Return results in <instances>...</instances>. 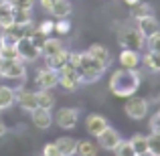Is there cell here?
<instances>
[{"label":"cell","instance_id":"obj_1","mask_svg":"<svg viewBox=\"0 0 160 156\" xmlns=\"http://www.w3.org/2000/svg\"><path fill=\"white\" fill-rule=\"evenodd\" d=\"M140 81H142V77L136 69H126V67H122V69H118V71L112 73L109 91H112L113 95H118V98H130V95H134L138 91Z\"/></svg>","mask_w":160,"mask_h":156},{"label":"cell","instance_id":"obj_2","mask_svg":"<svg viewBox=\"0 0 160 156\" xmlns=\"http://www.w3.org/2000/svg\"><path fill=\"white\" fill-rule=\"evenodd\" d=\"M77 69H79V73H81V83H93V81H98V79L106 73V67H103L98 59L91 57L87 51L81 53Z\"/></svg>","mask_w":160,"mask_h":156},{"label":"cell","instance_id":"obj_3","mask_svg":"<svg viewBox=\"0 0 160 156\" xmlns=\"http://www.w3.org/2000/svg\"><path fill=\"white\" fill-rule=\"evenodd\" d=\"M118 43H120L122 49H130V51H142L146 39L142 37V33L138 31V27L126 24V27H122L120 33H118Z\"/></svg>","mask_w":160,"mask_h":156},{"label":"cell","instance_id":"obj_4","mask_svg":"<svg viewBox=\"0 0 160 156\" xmlns=\"http://www.w3.org/2000/svg\"><path fill=\"white\" fill-rule=\"evenodd\" d=\"M57 73H59V85H61L63 89L73 91L81 85V73H79V69L73 67L71 63H65L63 67H59Z\"/></svg>","mask_w":160,"mask_h":156},{"label":"cell","instance_id":"obj_5","mask_svg":"<svg viewBox=\"0 0 160 156\" xmlns=\"http://www.w3.org/2000/svg\"><path fill=\"white\" fill-rule=\"evenodd\" d=\"M124 112H126V116L132 118V120H142V118L148 116V102H146L144 98H134V95H130L126 105H124Z\"/></svg>","mask_w":160,"mask_h":156},{"label":"cell","instance_id":"obj_6","mask_svg":"<svg viewBox=\"0 0 160 156\" xmlns=\"http://www.w3.org/2000/svg\"><path fill=\"white\" fill-rule=\"evenodd\" d=\"M0 77L4 79H24L27 77V67L20 59H12V61H2L0 65Z\"/></svg>","mask_w":160,"mask_h":156},{"label":"cell","instance_id":"obj_7","mask_svg":"<svg viewBox=\"0 0 160 156\" xmlns=\"http://www.w3.org/2000/svg\"><path fill=\"white\" fill-rule=\"evenodd\" d=\"M53 120L57 122L59 128L63 130H73L77 126V120H79V112L75 108H61L57 113L53 116Z\"/></svg>","mask_w":160,"mask_h":156},{"label":"cell","instance_id":"obj_8","mask_svg":"<svg viewBox=\"0 0 160 156\" xmlns=\"http://www.w3.org/2000/svg\"><path fill=\"white\" fill-rule=\"evenodd\" d=\"M16 49H18V57L20 61H37V59L41 57V49L35 47V43H32L28 37H22V39L16 41Z\"/></svg>","mask_w":160,"mask_h":156},{"label":"cell","instance_id":"obj_9","mask_svg":"<svg viewBox=\"0 0 160 156\" xmlns=\"http://www.w3.org/2000/svg\"><path fill=\"white\" fill-rule=\"evenodd\" d=\"M37 85L43 87V89H53V87L59 85V73L57 69H51V67H43V69L37 71V77H35Z\"/></svg>","mask_w":160,"mask_h":156},{"label":"cell","instance_id":"obj_10","mask_svg":"<svg viewBox=\"0 0 160 156\" xmlns=\"http://www.w3.org/2000/svg\"><path fill=\"white\" fill-rule=\"evenodd\" d=\"M98 138V144H99V148H103V150H113L118 144H120V140H122V136H120V132L118 130H113V128H108L103 130L99 136H95Z\"/></svg>","mask_w":160,"mask_h":156},{"label":"cell","instance_id":"obj_11","mask_svg":"<svg viewBox=\"0 0 160 156\" xmlns=\"http://www.w3.org/2000/svg\"><path fill=\"white\" fill-rule=\"evenodd\" d=\"M108 126H109L108 120L102 116V113H89V116L85 118V130H87V134H91V136H99Z\"/></svg>","mask_w":160,"mask_h":156},{"label":"cell","instance_id":"obj_12","mask_svg":"<svg viewBox=\"0 0 160 156\" xmlns=\"http://www.w3.org/2000/svg\"><path fill=\"white\" fill-rule=\"evenodd\" d=\"M31 116H32V124H35L39 130L51 128V124H53V113H51V109L35 108V109L31 112Z\"/></svg>","mask_w":160,"mask_h":156},{"label":"cell","instance_id":"obj_13","mask_svg":"<svg viewBox=\"0 0 160 156\" xmlns=\"http://www.w3.org/2000/svg\"><path fill=\"white\" fill-rule=\"evenodd\" d=\"M138 31L142 33V37L144 39H148V37H152L154 33H158L160 31V24H158V20H156V16L154 14H150V16H144V18H138Z\"/></svg>","mask_w":160,"mask_h":156},{"label":"cell","instance_id":"obj_14","mask_svg":"<svg viewBox=\"0 0 160 156\" xmlns=\"http://www.w3.org/2000/svg\"><path fill=\"white\" fill-rule=\"evenodd\" d=\"M87 53H89L93 59H98V61L102 63V65L106 67V69H108L109 65H112V55H109V51H108L106 47H103V45H99V43L91 45V47L87 49Z\"/></svg>","mask_w":160,"mask_h":156},{"label":"cell","instance_id":"obj_15","mask_svg":"<svg viewBox=\"0 0 160 156\" xmlns=\"http://www.w3.org/2000/svg\"><path fill=\"white\" fill-rule=\"evenodd\" d=\"M71 12H73V6L69 0H55L49 14H53L55 18H69Z\"/></svg>","mask_w":160,"mask_h":156},{"label":"cell","instance_id":"obj_16","mask_svg":"<svg viewBox=\"0 0 160 156\" xmlns=\"http://www.w3.org/2000/svg\"><path fill=\"white\" fill-rule=\"evenodd\" d=\"M16 103L20 105V108L24 109V112H32V109L37 108V98H35V91H18L16 93Z\"/></svg>","mask_w":160,"mask_h":156},{"label":"cell","instance_id":"obj_17","mask_svg":"<svg viewBox=\"0 0 160 156\" xmlns=\"http://www.w3.org/2000/svg\"><path fill=\"white\" fill-rule=\"evenodd\" d=\"M55 146H57V150H59V156H75V146H77V142L69 136H63V138H59V140H55Z\"/></svg>","mask_w":160,"mask_h":156},{"label":"cell","instance_id":"obj_18","mask_svg":"<svg viewBox=\"0 0 160 156\" xmlns=\"http://www.w3.org/2000/svg\"><path fill=\"white\" fill-rule=\"evenodd\" d=\"M120 63H122V67H126V69H136V67L140 65V55H138V51L122 49V53H120Z\"/></svg>","mask_w":160,"mask_h":156},{"label":"cell","instance_id":"obj_19","mask_svg":"<svg viewBox=\"0 0 160 156\" xmlns=\"http://www.w3.org/2000/svg\"><path fill=\"white\" fill-rule=\"evenodd\" d=\"M35 98H37V108L53 109V105H55V95H53L51 89H43V87H41L39 91H35Z\"/></svg>","mask_w":160,"mask_h":156},{"label":"cell","instance_id":"obj_20","mask_svg":"<svg viewBox=\"0 0 160 156\" xmlns=\"http://www.w3.org/2000/svg\"><path fill=\"white\" fill-rule=\"evenodd\" d=\"M16 103V91L12 87L0 85V109H8Z\"/></svg>","mask_w":160,"mask_h":156},{"label":"cell","instance_id":"obj_21","mask_svg":"<svg viewBox=\"0 0 160 156\" xmlns=\"http://www.w3.org/2000/svg\"><path fill=\"white\" fill-rule=\"evenodd\" d=\"M12 12H14L12 4L8 0H2L0 2V28H6L12 24Z\"/></svg>","mask_w":160,"mask_h":156},{"label":"cell","instance_id":"obj_22","mask_svg":"<svg viewBox=\"0 0 160 156\" xmlns=\"http://www.w3.org/2000/svg\"><path fill=\"white\" fill-rule=\"evenodd\" d=\"M150 14H154V8L150 6V4H144L142 0L136 2V4H132V8H130V16H132L134 20L144 18V16H150Z\"/></svg>","mask_w":160,"mask_h":156},{"label":"cell","instance_id":"obj_23","mask_svg":"<svg viewBox=\"0 0 160 156\" xmlns=\"http://www.w3.org/2000/svg\"><path fill=\"white\" fill-rule=\"evenodd\" d=\"M75 154L77 156H98V146L91 140H79L75 146Z\"/></svg>","mask_w":160,"mask_h":156},{"label":"cell","instance_id":"obj_24","mask_svg":"<svg viewBox=\"0 0 160 156\" xmlns=\"http://www.w3.org/2000/svg\"><path fill=\"white\" fill-rule=\"evenodd\" d=\"M61 49H63L61 41L55 39V37H51V39H45L43 47H41V55H43V57L47 59V57H51V55H55L57 51H61Z\"/></svg>","mask_w":160,"mask_h":156},{"label":"cell","instance_id":"obj_25","mask_svg":"<svg viewBox=\"0 0 160 156\" xmlns=\"http://www.w3.org/2000/svg\"><path fill=\"white\" fill-rule=\"evenodd\" d=\"M130 144H132V148L136 150L138 156H144L148 154V140H146V136H142V134H134L132 138H130Z\"/></svg>","mask_w":160,"mask_h":156},{"label":"cell","instance_id":"obj_26","mask_svg":"<svg viewBox=\"0 0 160 156\" xmlns=\"http://www.w3.org/2000/svg\"><path fill=\"white\" fill-rule=\"evenodd\" d=\"M140 61L144 63L150 71H156V73H160V51H148L144 57L140 59Z\"/></svg>","mask_w":160,"mask_h":156},{"label":"cell","instance_id":"obj_27","mask_svg":"<svg viewBox=\"0 0 160 156\" xmlns=\"http://www.w3.org/2000/svg\"><path fill=\"white\" fill-rule=\"evenodd\" d=\"M67 59H69V51L61 49V51H57L55 55H51V57H47V67H51V69H59V67H63L67 63Z\"/></svg>","mask_w":160,"mask_h":156},{"label":"cell","instance_id":"obj_28","mask_svg":"<svg viewBox=\"0 0 160 156\" xmlns=\"http://www.w3.org/2000/svg\"><path fill=\"white\" fill-rule=\"evenodd\" d=\"M0 59H2V61L20 59L18 57V49H16V43H12V41H4V47L0 49Z\"/></svg>","mask_w":160,"mask_h":156},{"label":"cell","instance_id":"obj_29","mask_svg":"<svg viewBox=\"0 0 160 156\" xmlns=\"http://www.w3.org/2000/svg\"><path fill=\"white\" fill-rule=\"evenodd\" d=\"M12 23H16V24H31L32 23L31 10H27V8H14V12H12Z\"/></svg>","mask_w":160,"mask_h":156},{"label":"cell","instance_id":"obj_30","mask_svg":"<svg viewBox=\"0 0 160 156\" xmlns=\"http://www.w3.org/2000/svg\"><path fill=\"white\" fill-rule=\"evenodd\" d=\"M112 152L116 154V156H138L136 150L132 148V144H130L128 140H120V144H118Z\"/></svg>","mask_w":160,"mask_h":156},{"label":"cell","instance_id":"obj_31","mask_svg":"<svg viewBox=\"0 0 160 156\" xmlns=\"http://www.w3.org/2000/svg\"><path fill=\"white\" fill-rule=\"evenodd\" d=\"M146 140H148V154H156L160 156V134H150V136H146Z\"/></svg>","mask_w":160,"mask_h":156},{"label":"cell","instance_id":"obj_32","mask_svg":"<svg viewBox=\"0 0 160 156\" xmlns=\"http://www.w3.org/2000/svg\"><path fill=\"white\" fill-rule=\"evenodd\" d=\"M53 31L59 35H67L71 31V23L67 18H57V23H53Z\"/></svg>","mask_w":160,"mask_h":156},{"label":"cell","instance_id":"obj_33","mask_svg":"<svg viewBox=\"0 0 160 156\" xmlns=\"http://www.w3.org/2000/svg\"><path fill=\"white\" fill-rule=\"evenodd\" d=\"M144 45L148 47V51H160V31L154 33L152 37H148Z\"/></svg>","mask_w":160,"mask_h":156},{"label":"cell","instance_id":"obj_34","mask_svg":"<svg viewBox=\"0 0 160 156\" xmlns=\"http://www.w3.org/2000/svg\"><path fill=\"white\" fill-rule=\"evenodd\" d=\"M45 39H47V35H45V33H41L39 28H35V31H32V35H31V41L32 43H35V47H43V43H45Z\"/></svg>","mask_w":160,"mask_h":156},{"label":"cell","instance_id":"obj_35","mask_svg":"<svg viewBox=\"0 0 160 156\" xmlns=\"http://www.w3.org/2000/svg\"><path fill=\"white\" fill-rule=\"evenodd\" d=\"M8 2L12 4V8H27V10H31L35 0H8Z\"/></svg>","mask_w":160,"mask_h":156},{"label":"cell","instance_id":"obj_36","mask_svg":"<svg viewBox=\"0 0 160 156\" xmlns=\"http://www.w3.org/2000/svg\"><path fill=\"white\" fill-rule=\"evenodd\" d=\"M150 130H152L154 134H160V112H156L150 118Z\"/></svg>","mask_w":160,"mask_h":156},{"label":"cell","instance_id":"obj_37","mask_svg":"<svg viewBox=\"0 0 160 156\" xmlns=\"http://www.w3.org/2000/svg\"><path fill=\"white\" fill-rule=\"evenodd\" d=\"M41 154H45V156H59V150H57V146H55V142L45 144V148H43V152H41Z\"/></svg>","mask_w":160,"mask_h":156},{"label":"cell","instance_id":"obj_38","mask_svg":"<svg viewBox=\"0 0 160 156\" xmlns=\"http://www.w3.org/2000/svg\"><path fill=\"white\" fill-rule=\"evenodd\" d=\"M37 28H39L41 33H45V35L49 37V35L53 33V20H43V23H41V24H39Z\"/></svg>","mask_w":160,"mask_h":156},{"label":"cell","instance_id":"obj_39","mask_svg":"<svg viewBox=\"0 0 160 156\" xmlns=\"http://www.w3.org/2000/svg\"><path fill=\"white\" fill-rule=\"evenodd\" d=\"M41 8H43L45 12H51V6H53V0H39Z\"/></svg>","mask_w":160,"mask_h":156},{"label":"cell","instance_id":"obj_40","mask_svg":"<svg viewBox=\"0 0 160 156\" xmlns=\"http://www.w3.org/2000/svg\"><path fill=\"white\" fill-rule=\"evenodd\" d=\"M4 134H8V126H6V124H4V122H2V120H0V138H2V136H4Z\"/></svg>","mask_w":160,"mask_h":156},{"label":"cell","instance_id":"obj_41","mask_svg":"<svg viewBox=\"0 0 160 156\" xmlns=\"http://www.w3.org/2000/svg\"><path fill=\"white\" fill-rule=\"evenodd\" d=\"M126 4H130V6H132V4H136V2H140V0H124Z\"/></svg>","mask_w":160,"mask_h":156},{"label":"cell","instance_id":"obj_42","mask_svg":"<svg viewBox=\"0 0 160 156\" xmlns=\"http://www.w3.org/2000/svg\"><path fill=\"white\" fill-rule=\"evenodd\" d=\"M2 47H4V37L0 35V49H2Z\"/></svg>","mask_w":160,"mask_h":156},{"label":"cell","instance_id":"obj_43","mask_svg":"<svg viewBox=\"0 0 160 156\" xmlns=\"http://www.w3.org/2000/svg\"><path fill=\"white\" fill-rule=\"evenodd\" d=\"M148 156H156V154H148Z\"/></svg>","mask_w":160,"mask_h":156},{"label":"cell","instance_id":"obj_44","mask_svg":"<svg viewBox=\"0 0 160 156\" xmlns=\"http://www.w3.org/2000/svg\"><path fill=\"white\" fill-rule=\"evenodd\" d=\"M0 65H2V59H0Z\"/></svg>","mask_w":160,"mask_h":156},{"label":"cell","instance_id":"obj_45","mask_svg":"<svg viewBox=\"0 0 160 156\" xmlns=\"http://www.w3.org/2000/svg\"><path fill=\"white\" fill-rule=\"evenodd\" d=\"M41 156H45V154H41Z\"/></svg>","mask_w":160,"mask_h":156},{"label":"cell","instance_id":"obj_46","mask_svg":"<svg viewBox=\"0 0 160 156\" xmlns=\"http://www.w3.org/2000/svg\"><path fill=\"white\" fill-rule=\"evenodd\" d=\"M0 112H2V109H0Z\"/></svg>","mask_w":160,"mask_h":156},{"label":"cell","instance_id":"obj_47","mask_svg":"<svg viewBox=\"0 0 160 156\" xmlns=\"http://www.w3.org/2000/svg\"><path fill=\"white\" fill-rule=\"evenodd\" d=\"M0 2H2V0H0Z\"/></svg>","mask_w":160,"mask_h":156},{"label":"cell","instance_id":"obj_48","mask_svg":"<svg viewBox=\"0 0 160 156\" xmlns=\"http://www.w3.org/2000/svg\"><path fill=\"white\" fill-rule=\"evenodd\" d=\"M53 2H55V0H53Z\"/></svg>","mask_w":160,"mask_h":156}]
</instances>
